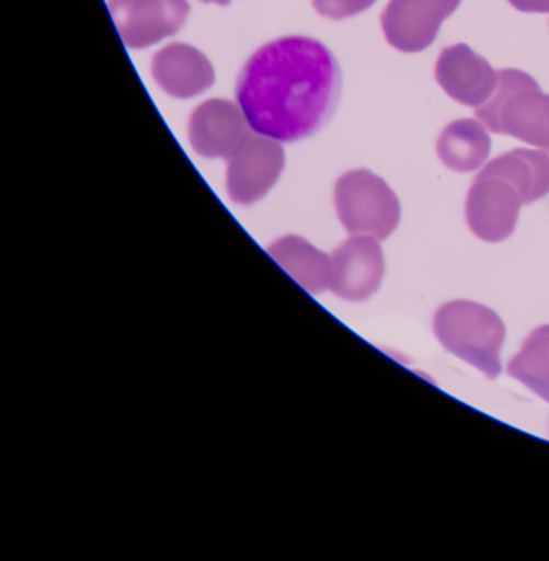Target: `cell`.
<instances>
[{
  "label": "cell",
  "mask_w": 549,
  "mask_h": 561,
  "mask_svg": "<svg viewBox=\"0 0 549 561\" xmlns=\"http://www.w3.org/2000/svg\"><path fill=\"white\" fill-rule=\"evenodd\" d=\"M115 27L128 48H147L178 34L190 14L186 0H108Z\"/></svg>",
  "instance_id": "cell-8"
},
{
  "label": "cell",
  "mask_w": 549,
  "mask_h": 561,
  "mask_svg": "<svg viewBox=\"0 0 549 561\" xmlns=\"http://www.w3.org/2000/svg\"><path fill=\"white\" fill-rule=\"evenodd\" d=\"M492 150L487 127L480 121H453L437 137L436 152L446 169L457 173L479 170Z\"/></svg>",
  "instance_id": "cell-14"
},
{
  "label": "cell",
  "mask_w": 549,
  "mask_h": 561,
  "mask_svg": "<svg viewBox=\"0 0 549 561\" xmlns=\"http://www.w3.org/2000/svg\"><path fill=\"white\" fill-rule=\"evenodd\" d=\"M477 121L492 134L515 137L549 153V94L525 71H499L495 91L476 107Z\"/></svg>",
  "instance_id": "cell-3"
},
{
  "label": "cell",
  "mask_w": 549,
  "mask_h": 561,
  "mask_svg": "<svg viewBox=\"0 0 549 561\" xmlns=\"http://www.w3.org/2000/svg\"><path fill=\"white\" fill-rule=\"evenodd\" d=\"M226 160L227 193L242 206L262 199L285 169V152L278 140L260 134H249Z\"/></svg>",
  "instance_id": "cell-6"
},
{
  "label": "cell",
  "mask_w": 549,
  "mask_h": 561,
  "mask_svg": "<svg viewBox=\"0 0 549 561\" xmlns=\"http://www.w3.org/2000/svg\"><path fill=\"white\" fill-rule=\"evenodd\" d=\"M249 123L240 106L226 100H209L190 117V142L206 159H227L249 136Z\"/></svg>",
  "instance_id": "cell-11"
},
{
  "label": "cell",
  "mask_w": 549,
  "mask_h": 561,
  "mask_svg": "<svg viewBox=\"0 0 549 561\" xmlns=\"http://www.w3.org/2000/svg\"><path fill=\"white\" fill-rule=\"evenodd\" d=\"M270 257L309 294L318 295L331 288L332 261L306 239L285 236L266 248Z\"/></svg>",
  "instance_id": "cell-13"
},
{
  "label": "cell",
  "mask_w": 549,
  "mask_h": 561,
  "mask_svg": "<svg viewBox=\"0 0 549 561\" xmlns=\"http://www.w3.org/2000/svg\"><path fill=\"white\" fill-rule=\"evenodd\" d=\"M549 193V153L515 149L490 160L473 179L466 199L467 226L485 242H502L515 231L522 206Z\"/></svg>",
  "instance_id": "cell-2"
},
{
  "label": "cell",
  "mask_w": 549,
  "mask_h": 561,
  "mask_svg": "<svg viewBox=\"0 0 549 561\" xmlns=\"http://www.w3.org/2000/svg\"><path fill=\"white\" fill-rule=\"evenodd\" d=\"M510 5L525 14H549V0H508Z\"/></svg>",
  "instance_id": "cell-17"
},
{
  "label": "cell",
  "mask_w": 549,
  "mask_h": 561,
  "mask_svg": "<svg viewBox=\"0 0 549 561\" xmlns=\"http://www.w3.org/2000/svg\"><path fill=\"white\" fill-rule=\"evenodd\" d=\"M341 90V67L325 45L285 37L270 42L243 65L236 98L253 133L298 142L331 121Z\"/></svg>",
  "instance_id": "cell-1"
},
{
  "label": "cell",
  "mask_w": 549,
  "mask_h": 561,
  "mask_svg": "<svg viewBox=\"0 0 549 561\" xmlns=\"http://www.w3.org/2000/svg\"><path fill=\"white\" fill-rule=\"evenodd\" d=\"M508 376L549 403V324L536 328L510 359Z\"/></svg>",
  "instance_id": "cell-15"
},
{
  "label": "cell",
  "mask_w": 549,
  "mask_h": 561,
  "mask_svg": "<svg viewBox=\"0 0 549 561\" xmlns=\"http://www.w3.org/2000/svg\"><path fill=\"white\" fill-rule=\"evenodd\" d=\"M201 2H214V4L227 5L230 0H201Z\"/></svg>",
  "instance_id": "cell-18"
},
{
  "label": "cell",
  "mask_w": 549,
  "mask_h": 561,
  "mask_svg": "<svg viewBox=\"0 0 549 561\" xmlns=\"http://www.w3.org/2000/svg\"><path fill=\"white\" fill-rule=\"evenodd\" d=\"M329 290L347 301L368 300L380 288L385 274L384 251L371 236H352L331 255Z\"/></svg>",
  "instance_id": "cell-9"
},
{
  "label": "cell",
  "mask_w": 549,
  "mask_h": 561,
  "mask_svg": "<svg viewBox=\"0 0 549 561\" xmlns=\"http://www.w3.org/2000/svg\"><path fill=\"white\" fill-rule=\"evenodd\" d=\"M462 0H390L381 12L385 41L403 54H420L431 47L441 24Z\"/></svg>",
  "instance_id": "cell-7"
},
{
  "label": "cell",
  "mask_w": 549,
  "mask_h": 561,
  "mask_svg": "<svg viewBox=\"0 0 549 561\" xmlns=\"http://www.w3.org/2000/svg\"><path fill=\"white\" fill-rule=\"evenodd\" d=\"M434 78L450 100L462 106L479 107L492 98L499 73L482 55L466 44H457L441 51Z\"/></svg>",
  "instance_id": "cell-10"
},
{
  "label": "cell",
  "mask_w": 549,
  "mask_h": 561,
  "mask_svg": "<svg viewBox=\"0 0 549 561\" xmlns=\"http://www.w3.org/2000/svg\"><path fill=\"white\" fill-rule=\"evenodd\" d=\"M334 205L345 231L385 241L400 222V199L380 176L352 170L335 182Z\"/></svg>",
  "instance_id": "cell-5"
},
{
  "label": "cell",
  "mask_w": 549,
  "mask_h": 561,
  "mask_svg": "<svg viewBox=\"0 0 549 561\" xmlns=\"http://www.w3.org/2000/svg\"><path fill=\"white\" fill-rule=\"evenodd\" d=\"M434 334L454 356L496 379L502 373L500 351L505 341L502 318L485 305L454 300L443 305L434 314Z\"/></svg>",
  "instance_id": "cell-4"
},
{
  "label": "cell",
  "mask_w": 549,
  "mask_h": 561,
  "mask_svg": "<svg viewBox=\"0 0 549 561\" xmlns=\"http://www.w3.org/2000/svg\"><path fill=\"white\" fill-rule=\"evenodd\" d=\"M151 75L164 93L178 100L204 93L216 80L210 61L184 44H171L158 51L151 60Z\"/></svg>",
  "instance_id": "cell-12"
},
{
  "label": "cell",
  "mask_w": 549,
  "mask_h": 561,
  "mask_svg": "<svg viewBox=\"0 0 549 561\" xmlns=\"http://www.w3.org/2000/svg\"><path fill=\"white\" fill-rule=\"evenodd\" d=\"M377 0H312V8L322 18L344 21L368 11Z\"/></svg>",
  "instance_id": "cell-16"
}]
</instances>
